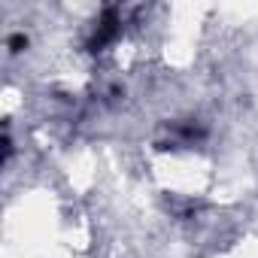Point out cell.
Instances as JSON below:
<instances>
[{
	"instance_id": "1",
	"label": "cell",
	"mask_w": 258,
	"mask_h": 258,
	"mask_svg": "<svg viewBox=\"0 0 258 258\" xmlns=\"http://www.w3.org/2000/svg\"><path fill=\"white\" fill-rule=\"evenodd\" d=\"M115 34H118V16H115L112 10H106L103 19H100V25H97V31H94V37H91V43H88V49H91V52L103 49Z\"/></svg>"
},
{
	"instance_id": "2",
	"label": "cell",
	"mask_w": 258,
	"mask_h": 258,
	"mask_svg": "<svg viewBox=\"0 0 258 258\" xmlns=\"http://www.w3.org/2000/svg\"><path fill=\"white\" fill-rule=\"evenodd\" d=\"M10 49H13V52H22V49H28V37H25V34H16V37H10Z\"/></svg>"
},
{
	"instance_id": "3",
	"label": "cell",
	"mask_w": 258,
	"mask_h": 258,
	"mask_svg": "<svg viewBox=\"0 0 258 258\" xmlns=\"http://www.w3.org/2000/svg\"><path fill=\"white\" fill-rule=\"evenodd\" d=\"M10 155H13V140H10V134H4V164L10 161Z\"/></svg>"
}]
</instances>
